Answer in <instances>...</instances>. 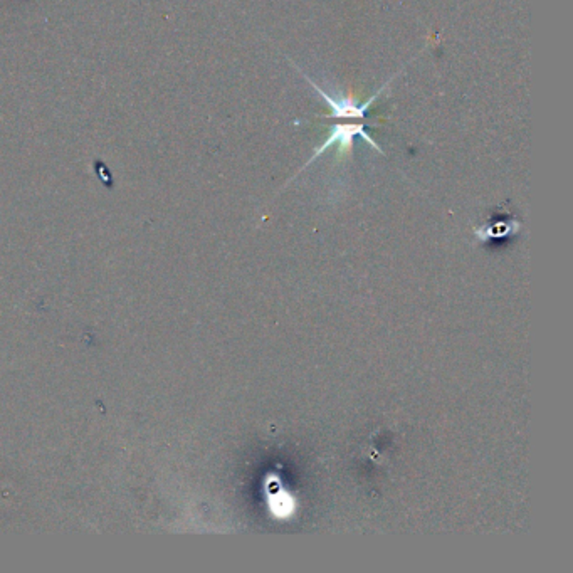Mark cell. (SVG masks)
Returning a JSON list of instances; mask_svg holds the SVG:
<instances>
[{"mask_svg":"<svg viewBox=\"0 0 573 573\" xmlns=\"http://www.w3.org/2000/svg\"><path fill=\"white\" fill-rule=\"evenodd\" d=\"M355 138H363L365 142L368 143L370 147H374L375 151H379V153H383L382 148L379 147V143L375 142L374 138H372L370 135L365 131V126L363 123H336L330 128V133H328L326 140L319 145L318 148L315 150V153L310 160H308V163H304V167L301 170H304L308 165H311L313 162H315L318 156H322L323 153H326L328 150H330L333 145H338V150L340 151H344V150H350L351 145H354V140ZM299 170V172H301Z\"/></svg>","mask_w":573,"mask_h":573,"instance_id":"cell-1","label":"cell"},{"mask_svg":"<svg viewBox=\"0 0 573 573\" xmlns=\"http://www.w3.org/2000/svg\"><path fill=\"white\" fill-rule=\"evenodd\" d=\"M296 69H298L299 73H301L303 78L306 79V81L310 83L313 88H315V91H316V93H318L319 96H322V98L324 99V101H326L328 106L331 108V113L328 115V116H331V118L363 119L365 116H367L368 110H370V106H372V104H374V101H376V98H379V96L382 94L383 91H385V88L388 86V83H390V81H387V83H385V86H382V88H380V90L376 91V93H375L374 96H370V98H368L367 101H365V103H358V101H355L354 98H350V96H343V94H342V96H333V94L326 93V91H324L323 88H319L318 84H316L315 81H313V79L310 78V76H308V74H304L303 71L299 69V67H296Z\"/></svg>","mask_w":573,"mask_h":573,"instance_id":"cell-2","label":"cell"}]
</instances>
